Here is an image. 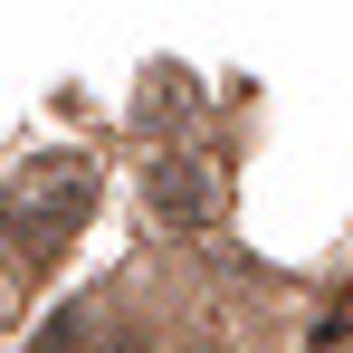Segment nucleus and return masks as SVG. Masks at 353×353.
<instances>
[{"mask_svg": "<svg viewBox=\"0 0 353 353\" xmlns=\"http://www.w3.org/2000/svg\"><path fill=\"white\" fill-rule=\"evenodd\" d=\"M325 353H353V325H325Z\"/></svg>", "mask_w": 353, "mask_h": 353, "instance_id": "7ed1b4c3", "label": "nucleus"}, {"mask_svg": "<svg viewBox=\"0 0 353 353\" xmlns=\"http://www.w3.org/2000/svg\"><path fill=\"white\" fill-rule=\"evenodd\" d=\"M143 191H153V210H163L172 230H210V220H220V172H210L201 153H163Z\"/></svg>", "mask_w": 353, "mask_h": 353, "instance_id": "f03ea898", "label": "nucleus"}, {"mask_svg": "<svg viewBox=\"0 0 353 353\" xmlns=\"http://www.w3.org/2000/svg\"><path fill=\"white\" fill-rule=\"evenodd\" d=\"M86 210H96V163H86V153H48V163H29V172L10 181V201H0L19 258H67V239L86 230Z\"/></svg>", "mask_w": 353, "mask_h": 353, "instance_id": "f257e3e1", "label": "nucleus"}]
</instances>
